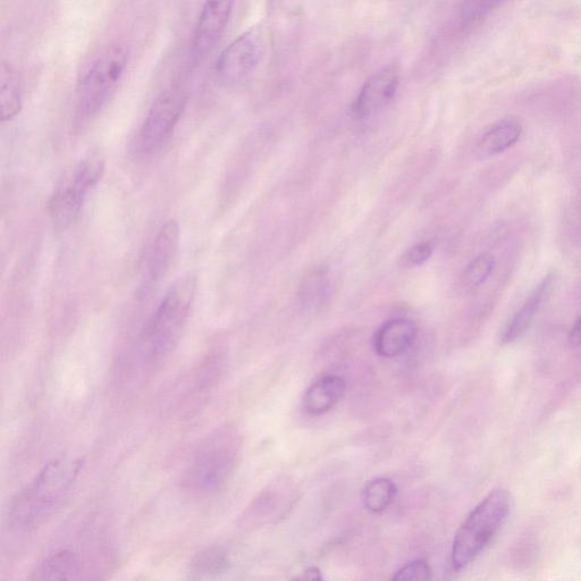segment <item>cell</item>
<instances>
[{"instance_id": "24", "label": "cell", "mask_w": 581, "mask_h": 581, "mask_svg": "<svg viewBox=\"0 0 581 581\" xmlns=\"http://www.w3.org/2000/svg\"><path fill=\"white\" fill-rule=\"evenodd\" d=\"M495 5L496 4L494 3L485 2H473L465 4V6L462 8V24L465 25V27H469V25L483 19L484 16L487 15Z\"/></svg>"}, {"instance_id": "3", "label": "cell", "mask_w": 581, "mask_h": 581, "mask_svg": "<svg viewBox=\"0 0 581 581\" xmlns=\"http://www.w3.org/2000/svg\"><path fill=\"white\" fill-rule=\"evenodd\" d=\"M513 499L503 488H496L469 513L458 529L451 551L452 567L460 571L474 562L511 515Z\"/></svg>"}, {"instance_id": "22", "label": "cell", "mask_w": 581, "mask_h": 581, "mask_svg": "<svg viewBox=\"0 0 581 581\" xmlns=\"http://www.w3.org/2000/svg\"><path fill=\"white\" fill-rule=\"evenodd\" d=\"M432 571L426 560L412 561L398 570L391 581H431Z\"/></svg>"}, {"instance_id": "7", "label": "cell", "mask_w": 581, "mask_h": 581, "mask_svg": "<svg viewBox=\"0 0 581 581\" xmlns=\"http://www.w3.org/2000/svg\"><path fill=\"white\" fill-rule=\"evenodd\" d=\"M263 54V33L257 28L242 33L217 58L215 65L217 81L226 88L242 86L257 71Z\"/></svg>"}, {"instance_id": "15", "label": "cell", "mask_w": 581, "mask_h": 581, "mask_svg": "<svg viewBox=\"0 0 581 581\" xmlns=\"http://www.w3.org/2000/svg\"><path fill=\"white\" fill-rule=\"evenodd\" d=\"M32 581H88L87 569L78 554L63 551L42 563Z\"/></svg>"}, {"instance_id": "6", "label": "cell", "mask_w": 581, "mask_h": 581, "mask_svg": "<svg viewBox=\"0 0 581 581\" xmlns=\"http://www.w3.org/2000/svg\"><path fill=\"white\" fill-rule=\"evenodd\" d=\"M238 446L230 435L221 434L208 441L185 473L183 485L197 495L213 493L229 481L237 463Z\"/></svg>"}, {"instance_id": "14", "label": "cell", "mask_w": 581, "mask_h": 581, "mask_svg": "<svg viewBox=\"0 0 581 581\" xmlns=\"http://www.w3.org/2000/svg\"><path fill=\"white\" fill-rule=\"evenodd\" d=\"M347 392V382L339 375L319 378L305 393L303 406L311 416H323L338 404Z\"/></svg>"}, {"instance_id": "13", "label": "cell", "mask_w": 581, "mask_h": 581, "mask_svg": "<svg viewBox=\"0 0 581 581\" xmlns=\"http://www.w3.org/2000/svg\"><path fill=\"white\" fill-rule=\"evenodd\" d=\"M418 335L417 326L406 318H395L378 328L374 338V349L382 358H397L414 345Z\"/></svg>"}, {"instance_id": "16", "label": "cell", "mask_w": 581, "mask_h": 581, "mask_svg": "<svg viewBox=\"0 0 581 581\" xmlns=\"http://www.w3.org/2000/svg\"><path fill=\"white\" fill-rule=\"evenodd\" d=\"M231 566L230 555L222 546H208L189 563L187 581H210L225 574Z\"/></svg>"}, {"instance_id": "23", "label": "cell", "mask_w": 581, "mask_h": 581, "mask_svg": "<svg viewBox=\"0 0 581 581\" xmlns=\"http://www.w3.org/2000/svg\"><path fill=\"white\" fill-rule=\"evenodd\" d=\"M432 243L423 242L409 248L399 259V264L403 268H414L427 263L433 255Z\"/></svg>"}, {"instance_id": "19", "label": "cell", "mask_w": 581, "mask_h": 581, "mask_svg": "<svg viewBox=\"0 0 581 581\" xmlns=\"http://www.w3.org/2000/svg\"><path fill=\"white\" fill-rule=\"evenodd\" d=\"M397 494V486L387 478H375L366 484L362 502L368 511L381 513L390 507Z\"/></svg>"}, {"instance_id": "11", "label": "cell", "mask_w": 581, "mask_h": 581, "mask_svg": "<svg viewBox=\"0 0 581 581\" xmlns=\"http://www.w3.org/2000/svg\"><path fill=\"white\" fill-rule=\"evenodd\" d=\"M180 234V225L174 220L166 222L158 231L149 250L143 289L147 290L163 280L179 250Z\"/></svg>"}, {"instance_id": "9", "label": "cell", "mask_w": 581, "mask_h": 581, "mask_svg": "<svg viewBox=\"0 0 581 581\" xmlns=\"http://www.w3.org/2000/svg\"><path fill=\"white\" fill-rule=\"evenodd\" d=\"M232 11V2H208L202 7L190 44L193 63L205 60L212 53L230 21Z\"/></svg>"}, {"instance_id": "26", "label": "cell", "mask_w": 581, "mask_h": 581, "mask_svg": "<svg viewBox=\"0 0 581 581\" xmlns=\"http://www.w3.org/2000/svg\"><path fill=\"white\" fill-rule=\"evenodd\" d=\"M568 342L571 347H581V317L575 325L572 326L568 336Z\"/></svg>"}, {"instance_id": "2", "label": "cell", "mask_w": 581, "mask_h": 581, "mask_svg": "<svg viewBox=\"0 0 581 581\" xmlns=\"http://www.w3.org/2000/svg\"><path fill=\"white\" fill-rule=\"evenodd\" d=\"M128 50L121 44L107 46L82 75L75 92L74 124L81 128L104 111L128 70Z\"/></svg>"}, {"instance_id": "1", "label": "cell", "mask_w": 581, "mask_h": 581, "mask_svg": "<svg viewBox=\"0 0 581 581\" xmlns=\"http://www.w3.org/2000/svg\"><path fill=\"white\" fill-rule=\"evenodd\" d=\"M77 462L57 460L48 465L13 501L10 521L13 527L32 530L44 525L69 494L79 473Z\"/></svg>"}, {"instance_id": "5", "label": "cell", "mask_w": 581, "mask_h": 581, "mask_svg": "<svg viewBox=\"0 0 581 581\" xmlns=\"http://www.w3.org/2000/svg\"><path fill=\"white\" fill-rule=\"evenodd\" d=\"M104 174L105 162L98 156L82 159L65 174L48 204L50 221L56 229H67L78 220L90 193Z\"/></svg>"}, {"instance_id": "21", "label": "cell", "mask_w": 581, "mask_h": 581, "mask_svg": "<svg viewBox=\"0 0 581 581\" xmlns=\"http://www.w3.org/2000/svg\"><path fill=\"white\" fill-rule=\"evenodd\" d=\"M326 276L322 272L310 275L301 286L300 298L303 306L315 308L321 306L327 291Z\"/></svg>"}, {"instance_id": "10", "label": "cell", "mask_w": 581, "mask_h": 581, "mask_svg": "<svg viewBox=\"0 0 581 581\" xmlns=\"http://www.w3.org/2000/svg\"><path fill=\"white\" fill-rule=\"evenodd\" d=\"M399 87V70L389 65L369 78L353 104V113L360 120H367L391 103Z\"/></svg>"}, {"instance_id": "18", "label": "cell", "mask_w": 581, "mask_h": 581, "mask_svg": "<svg viewBox=\"0 0 581 581\" xmlns=\"http://www.w3.org/2000/svg\"><path fill=\"white\" fill-rule=\"evenodd\" d=\"M22 89L18 74L11 66L2 64L0 69V117L2 121H11L21 112Z\"/></svg>"}, {"instance_id": "25", "label": "cell", "mask_w": 581, "mask_h": 581, "mask_svg": "<svg viewBox=\"0 0 581 581\" xmlns=\"http://www.w3.org/2000/svg\"><path fill=\"white\" fill-rule=\"evenodd\" d=\"M292 581H325L322 571L317 567H308L300 575L294 577Z\"/></svg>"}, {"instance_id": "20", "label": "cell", "mask_w": 581, "mask_h": 581, "mask_svg": "<svg viewBox=\"0 0 581 581\" xmlns=\"http://www.w3.org/2000/svg\"><path fill=\"white\" fill-rule=\"evenodd\" d=\"M496 266L495 258L483 254L470 261L461 275V284L467 290H476L490 279Z\"/></svg>"}, {"instance_id": "8", "label": "cell", "mask_w": 581, "mask_h": 581, "mask_svg": "<svg viewBox=\"0 0 581 581\" xmlns=\"http://www.w3.org/2000/svg\"><path fill=\"white\" fill-rule=\"evenodd\" d=\"M187 99L176 89L163 91L151 104L141 126L140 143L147 153L161 148L171 138L184 112Z\"/></svg>"}, {"instance_id": "17", "label": "cell", "mask_w": 581, "mask_h": 581, "mask_svg": "<svg viewBox=\"0 0 581 581\" xmlns=\"http://www.w3.org/2000/svg\"><path fill=\"white\" fill-rule=\"evenodd\" d=\"M522 125L515 119L496 123L477 143V154L481 157L499 155L516 145L521 138Z\"/></svg>"}, {"instance_id": "12", "label": "cell", "mask_w": 581, "mask_h": 581, "mask_svg": "<svg viewBox=\"0 0 581 581\" xmlns=\"http://www.w3.org/2000/svg\"><path fill=\"white\" fill-rule=\"evenodd\" d=\"M557 277L554 274L547 275L545 279L537 285V288L530 293L524 305L512 316L507 325L504 326L500 341L502 344H510L521 339L529 327L532 326L538 311L542 309L546 301L550 299Z\"/></svg>"}, {"instance_id": "4", "label": "cell", "mask_w": 581, "mask_h": 581, "mask_svg": "<svg viewBox=\"0 0 581 581\" xmlns=\"http://www.w3.org/2000/svg\"><path fill=\"white\" fill-rule=\"evenodd\" d=\"M197 290L193 276L181 277L168 290L146 327L145 341L153 358H162L180 338Z\"/></svg>"}]
</instances>
